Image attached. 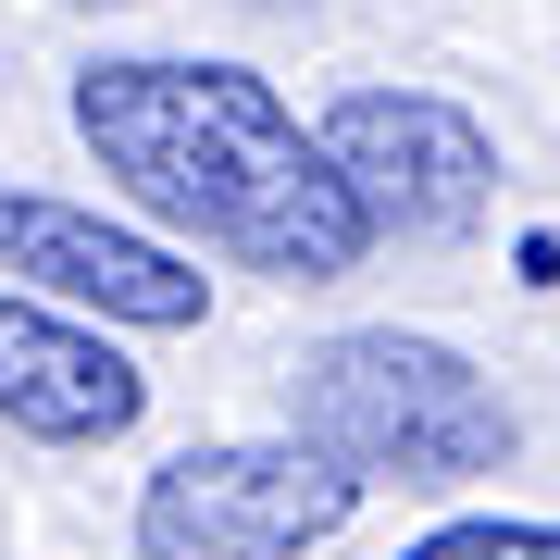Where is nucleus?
I'll return each mask as SVG.
<instances>
[{"mask_svg": "<svg viewBox=\"0 0 560 560\" xmlns=\"http://www.w3.org/2000/svg\"><path fill=\"white\" fill-rule=\"evenodd\" d=\"M138 411H150V374L101 337V324H75V312L0 287V423H13V436L101 448V436H125Z\"/></svg>", "mask_w": 560, "mask_h": 560, "instance_id": "obj_6", "label": "nucleus"}, {"mask_svg": "<svg viewBox=\"0 0 560 560\" xmlns=\"http://www.w3.org/2000/svg\"><path fill=\"white\" fill-rule=\"evenodd\" d=\"M324 162H337V187L361 200V224H399V237H460V224H486L499 200V150H486V125L436 101V88H349L337 113L312 125Z\"/></svg>", "mask_w": 560, "mask_h": 560, "instance_id": "obj_4", "label": "nucleus"}, {"mask_svg": "<svg viewBox=\"0 0 560 560\" xmlns=\"http://www.w3.org/2000/svg\"><path fill=\"white\" fill-rule=\"evenodd\" d=\"M75 138L150 224H175V237L249 261L275 287H337L374 249V224L337 187L324 138L249 62H162V50L88 62L75 75Z\"/></svg>", "mask_w": 560, "mask_h": 560, "instance_id": "obj_1", "label": "nucleus"}, {"mask_svg": "<svg viewBox=\"0 0 560 560\" xmlns=\"http://www.w3.org/2000/svg\"><path fill=\"white\" fill-rule=\"evenodd\" d=\"M349 511L361 486L300 436H212L138 486V560H312Z\"/></svg>", "mask_w": 560, "mask_h": 560, "instance_id": "obj_3", "label": "nucleus"}, {"mask_svg": "<svg viewBox=\"0 0 560 560\" xmlns=\"http://www.w3.org/2000/svg\"><path fill=\"white\" fill-rule=\"evenodd\" d=\"M0 275L38 287V300H62V312L138 324V337H187V324L212 312V275L175 237H138V224L38 200V187H0Z\"/></svg>", "mask_w": 560, "mask_h": 560, "instance_id": "obj_5", "label": "nucleus"}, {"mask_svg": "<svg viewBox=\"0 0 560 560\" xmlns=\"http://www.w3.org/2000/svg\"><path fill=\"white\" fill-rule=\"evenodd\" d=\"M399 560H560V523H499V511H474V523H436L423 548Z\"/></svg>", "mask_w": 560, "mask_h": 560, "instance_id": "obj_7", "label": "nucleus"}, {"mask_svg": "<svg viewBox=\"0 0 560 560\" xmlns=\"http://www.w3.org/2000/svg\"><path fill=\"white\" fill-rule=\"evenodd\" d=\"M287 436L312 460H337L349 486H474V474L511 460V399L448 337L349 324V337L300 349V374H287Z\"/></svg>", "mask_w": 560, "mask_h": 560, "instance_id": "obj_2", "label": "nucleus"}]
</instances>
